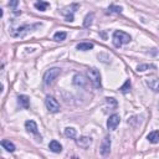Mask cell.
<instances>
[{
    "label": "cell",
    "mask_w": 159,
    "mask_h": 159,
    "mask_svg": "<svg viewBox=\"0 0 159 159\" xmlns=\"http://www.w3.org/2000/svg\"><path fill=\"white\" fill-rule=\"evenodd\" d=\"M76 9H78V5H77V4L70 5V6H67V8H65V9H63L62 14L66 16L67 21H73V14H75Z\"/></svg>",
    "instance_id": "obj_7"
},
{
    "label": "cell",
    "mask_w": 159,
    "mask_h": 159,
    "mask_svg": "<svg viewBox=\"0 0 159 159\" xmlns=\"http://www.w3.org/2000/svg\"><path fill=\"white\" fill-rule=\"evenodd\" d=\"M111 152V137L110 136H106L102 144H101V154L103 157H107Z\"/></svg>",
    "instance_id": "obj_6"
},
{
    "label": "cell",
    "mask_w": 159,
    "mask_h": 159,
    "mask_svg": "<svg viewBox=\"0 0 159 159\" xmlns=\"http://www.w3.org/2000/svg\"><path fill=\"white\" fill-rule=\"evenodd\" d=\"M131 41V36L124 33V31H114L113 33V45L116 47H121L124 44H128Z\"/></svg>",
    "instance_id": "obj_2"
},
{
    "label": "cell",
    "mask_w": 159,
    "mask_h": 159,
    "mask_svg": "<svg viewBox=\"0 0 159 159\" xmlns=\"http://www.w3.org/2000/svg\"><path fill=\"white\" fill-rule=\"evenodd\" d=\"M73 85L77 87H85L87 85V80L85 78L83 75H75L73 76Z\"/></svg>",
    "instance_id": "obj_11"
},
{
    "label": "cell",
    "mask_w": 159,
    "mask_h": 159,
    "mask_svg": "<svg viewBox=\"0 0 159 159\" xmlns=\"http://www.w3.org/2000/svg\"><path fill=\"white\" fill-rule=\"evenodd\" d=\"M87 76L88 78H90V81L92 82V85L94 87L99 88L101 87V73L97 68H91L87 71Z\"/></svg>",
    "instance_id": "obj_4"
},
{
    "label": "cell",
    "mask_w": 159,
    "mask_h": 159,
    "mask_svg": "<svg viewBox=\"0 0 159 159\" xmlns=\"http://www.w3.org/2000/svg\"><path fill=\"white\" fill-rule=\"evenodd\" d=\"M45 106L46 108L49 110V112H51V113H57L60 111V105L59 102L51 96H47L46 99H45Z\"/></svg>",
    "instance_id": "obj_5"
},
{
    "label": "cell",
    "mask_w": 159,
    "mask_h": 159,
    "mask_svg": "<svg viewBox=\"0 0 159 159\" xmlns=\"http://www.w3.org/2000/svg\"><path fill=\"white\" fill-rule=\"evenodd\" d=\"M76 49L80 50V51H88V50H92L93 49V44L91 42H80Z\"/></svg>",
    "instance_id": "obj_16"
},
{
    "label": "cell",
    "mask_w": 159,
    "mask_h": 159,
    "mask_svg": "<svg viewBox=\"0 0 159 159\" xmlns=\"http://www.w3.org/2000/svg\"><path fill=\"white\" fill-rule=\"evenodd\" d=\"M111 12H114V14H121L123 10L122 6H118V5H110V8H108Z\"/></svg>",
    "instance_id": "obj_23"
},
{
    "label": "cell",
    "mask_w": 159,
    "mask_h": 159,
    "mask_svg": "<svg viewBox=\"0 0 159 159\" xmlns=\"http://www.w3.org/2000/svg\"><path fill=\"white\" fill-rule=\"evenodd\" d=\"M60 75H61V68H59V67H54V68L47 70L45 75H44V83L46 86H51Z\"/></svg>",
    "instance_id": "obj_3"
},
{
    "label": "cell",
    "mask_w": 159,
    "mask_h": 159,
    "mask_svg": "<svg viewBox=\"0 0 159 159\" xmlns=\"http://www.w3.org/2000/svg\"><path fill=\"white\" fill-rule=\"evenodd\" d=\"M119 122H121V118H119L118 114H112L107 121V128L111 129V131H114L118 127Z\"/></svg>",
    "instance_id": "obj_8"
},
{
    "label": "cell",
    "mask_w": 159,
    "mask_h": 159,
    "mask_svg": "<svg viewBox=\"0 0 159 159\" xmlns=\"http://www.w3.org/2000/svg\"><path fill=\"white\" fill-rule=\"evenodd\" d=\"M147 85L154 92H159V77H157V76H150V77H148Z\"/></svg>",
    "instance_id": "obj_9"
},
{
    "label": "cell",
    "mask_w": 159,
    "mask_h": 159,
    "mask_svg": "<svg viewBox=\"0 0 159 159\" xmlns=\"http://www.w3.org/2000/svg\"><path fill=\"white\" fill-rule=\"evenodd\" d=\"M129 88H131V81L128 80V81H126V83L121 87L119 90H121V92H122V93H127L129 91Z\"/></svg>",
    "instance_id": "obj_24"
},
{
    "label": "cell",
    "mask_w": 159,
    "mask_h": 159,
    "mask_svg": "<svg viewBox=\"0 0 159 159\" xmlns=\"http://www.w3.org/2000/svg\"><path fill=\"white\" fill-rule=\"evenodd\" d=\"M17 101H19V105H20L23 108H29L30 98L28 96H25V94H20V96L17 97Z\"/></svg>",
    "instance_id": "obj_13"
},
{
    "label": "cell",
    "mask_w": 159,
    "mask_h": 159,
    "mask_svg": "<svg viewBox=\"0 0 159 159\" xmlns=\"http://www.w3.org/2000/svg\"><path fill=\"white\" fill-rule=\"evenodd\" d=\"M41 26V24H34V25H21L17 28H11L10 29V35L14 37H24L25 35H28L30 31H33L34 29Z\"/></svg>",
    "instance_id": "obj_1"
},
{
    "label": "cell",
    "mask_w": 159,
    "mask_h": 159,
    "mask_svg": "<svg viewBox=\"0 0 159 159\" xmlns=\"http://www.w3.org/2000/svg\"><path fill=\"white\" fill-rule=\"evenodd\" d=\"M147 139L149 141V143H158L159 142V131H153V132H150L149 134L147 136Z\"/></svg>",
    "instance_id": "obj_15"
},
{
    "label": "cell",
    "mask_w": 159,
    "mask_h": 159,
    "mask_svg": "<svg viewBox=\"0 0 159 159\" xmlns=\"http://www.w3.org/2000/svg\"><path fill=\"white\" fill-rule=\"evenodd\" d=\"M67 37V34L65 31H57V33L54 35V40L55 41H63Z\"/></svg>",
    "instance_id": "obj_19"
},
{
    "label": "cell",
    "mask_w": 159,
    "mask_h": 159,
    "mask_svg": "<svg viewBox=\"0 0 159 159\" xmlns=\"http://www.w3.org/2000/svg\"><path fill=\"white\" fill-rule=\"evenodd\" d=\"M1 145H3V148H4L5 150L10 152V153H12V152H15V145L12 144L10 141H6V139H3V141H1Z\"/></svg>",
    "instance_id": "obj_17"
},
{
    "label": "cell",
    "mask_w": 159,
    "mask_h": 159,
    "mask_svg": "<svg viewBox=\"0 0 159 159\" xmlns=\"http://www.w3.org/2000/svg\"><path fill=\"white\" fill-rule=\"evenodd\" d=\"M17 4H19V0H10V1H9V6H10V8H16Z\"/></svg>",
    "instance_id": "obj_25"
},
{
    "label": "cell",
    "mask_w": 159,
    "mask_h": 159,
    "mask_svg": "<svg viewBox=\"0 0 159 159\" xmlns=\"http://www.w3.org/2000/svg\"><path fill=\"white\" fill-rule=\"evenodd\" d=\"M91 143H92V138H91V137H86V136L81 137V138H78L77 141H76V144H77L78 147L83 148V149H86V148L90 147Z\"/></svg>",
    "instance_id": "obj_10"
},
{
    "label": "cell",
    "mask_w": 159,
    "mask_h": 159,
    "mask_svg": "<svg viewBox=\"0 0 159 159\" xmlns=\"http://www.w3.org/2000/svg\"><path fill=\"white\" fill-rule=\"evenodd\" d=\"M76 129L72 128V127H67V128H65V136L67 138H76Z\"/></svg>",
    "instance_id": "obj_20"
},
{
    "label": "cell",
    "mask_w": 159,
    "mask_h": 159,
    "mask_svg": "<svg viewBox=\"0 0 159 159\" xmlns=\"http://www.w3.org/2000/svg\"><path fill=\"white\" fill-rule=\"evenodd\" d=\"M25 128L29 133H33V134H37V124L34 121H26L25 122Z\"/></svg>",
    "instance_id": "obj_12"
},
{
    "label": "cell",
    "mask_w": 159,
    "mask_h": 159,
    "mask_svg": "<svg viewBox=\"0 0 159 159\" xmlns=\"http://www.w3.org/2000/svg\"><path fill=\"white\" fill-rule=\"evenodd\" d=\"M149 68H155L154 65H148V63H142V65H138L137 67V71L138 72H144V71H147V70Z\"/></svg>",
    "instance_id": "obj_22"
},
{
    "label": "cell",
    "mask_w": 159,
    "mask_h": 159,
    "mask_svg": "<svg viewBox=\"0 0 159 159\" xmlns=\"http://www.w3.org/2000/svg\"><path fill=\"white\" fill-rule=\"evenodd\" d=\"M49 6H50V4L46 3V1H42V0L35 3V8H36L37 10H40V11H45V10L49 8Z\"/></svg>",
    "instance_id": "obj_18"
},
{
    "label": "cell",
    "mask_w": 159,
    "mask_h": 159,
    "mask_svg": "<svg viewBox=\"0 0 159 159\" xmlns=\"http://www.w3.org/2000/svg\"><path fill=\"white\" fill-rule=\"evenodd\" d=\"M49 148L51 152H54V153H60V152L62 150V145L57 141H51L49 144Z\"/></svg>",
    "instance_id": "obj_14"
},
{
    "label": "cell",
    "mask_w": 159,
    "mask_h": 159,
    "mask_svg": "<svg viewBox=\"0 0 159 159\" xmlns=\"http://www.w3.org/2000/svg\"><path fill=\"white\" fill-rule=\"evenodd\" d=\"M93 17H94V14H93V12H91V14H87V15H86L85 21H83V26H85V28H90V26H91Z\"/></svg>",
    "instance_id": "obj_21"
}]
</instances>
